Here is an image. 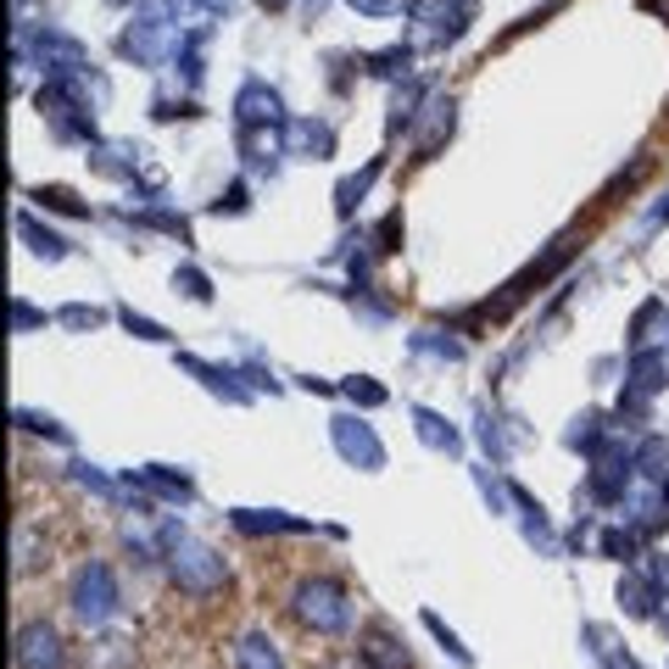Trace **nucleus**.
<instances>
[{
    "mask_svg": "<svg viewBox=\"0 0 669 669\" xmlns=\"http://www.w3.org/2000/svg\"><path fill=\"white\" fill-rule=\"evenodd\" d=\"M347 7H358V12H369V18H386V12H402L408 0H347Z\"/></svg>",
    "mask_w": 669,
    "mask_h": 669,
    "instance_id": "nucleus-3",
    "label": "nucleus"
},
{
    "mask_svg": "<svg viewBox=\"0 0 669 669\" xmlns=\"http://www.w3.org/2000/svg\"><path fill=\"white\" fill-rule=\"evenodd\" d=\"M240 118H246V123H273V118H279V96L262 90V84H246V90H240Z\"/></svg>",
    "mask_w": 669,
    "mask_h": 669,
    "instance_id": "nucleus-2",
    "label": "nucleus"
},
{
    "mask_svg": "<svg viewBox=\"0 0 669 669\" xmlns=\"http://www.w3.org/2000/svg\"><path fill=\"white\" fill-rule=\"evenodd\" d=\"M463 18H469L463 0H430V7H425L430 40H458V34H463Z\"/></svg>",
    "mask_w": 669,
    "mask_h": 669,
    "instance_id": "nucleus-1",
    "label": "nucleus"
},
{
    "mask_svg": "<svg viewBox=\"0 0 669 669\" xmlns=\"http://www.w3.org/2000/svg\"><path fill=\"white\" fill-rule=\"evenodd\" d=\"M257 7H268V12H279V7H290V0H257Z\"/></svg>",
    "mask_w": 669,
    "mask_h": 669,
    "instance_id": "nucleus-4",
    "label": "nucleus"
}]
</instances>
